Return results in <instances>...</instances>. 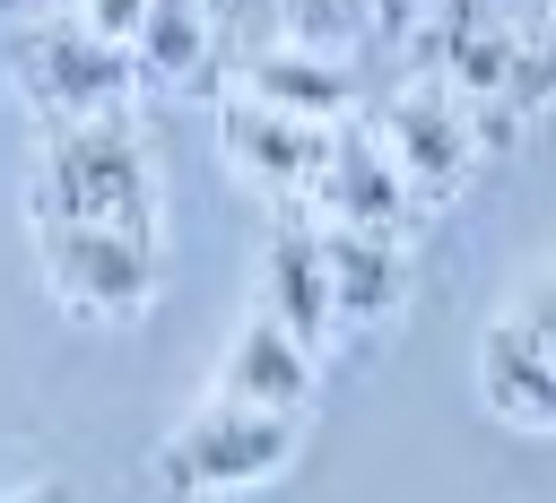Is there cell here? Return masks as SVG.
<instances>
[{
	"label": "cell",
	"mask_w": 556,
	"mask_h": 503,
	"mask_svg": "<svg viewBox=\"0 0 556 503\" xmlns=\"http://www.w3.org/2000/svg\"><path fill=\"white\" fill-rule=\"evenodd\" d=\"M208 69H226L208 9L200 0H148L139 26H130V78H139V95H191Z\"/></svg>",
	"instance_id": "13"
},
{
	"label": "cell",
	"mask_w": 556,
	"mask_h": 503,
	"mask_svg": "<svg viewBox=\"0 0 556 503\" xmlns=\"http://www.w3.org/2000/svg\"><path fill=\"white\" fill-rule=\"evenodd\" d=\"M35 217L122 225V234L165 243V165H156V139L130 121V104L122 113H96V121L43 130L35 182H26V225Z\"/></svg>",
	"instance_id": "1"
},
{
	"label": "cell",
	"mask_w": 556,
	"mask_h": 503,
	"mask_svg": "<svg viewBox=\"0 0 556 503\" xmlns=\"http://www.w3.org/2000/svg\"><path fill=\"white\" fill-rule=\"evenodd\" d=\"M504 312H513V321H521L539 347H556V260H547L539 278H521V295H513Z\"/></svg>",
	"instance_id": "17"
},
{
	"label": "cell",
	"mask_w": 556,
	"mask_h": 503,
	"mask_svg": "<svg viewBox=\"0 0 556 503\" xmlns=\"http://www.w3.org/2000/svg\"><path fill=\"white\" fill-rule=\"evenodd\" d=\"M226 95H252V104H278V113H304V121H348L356 113V61L295 43V35H269V43L226 61Z\"/></svg>",
	"instance_id": "8"
},
{
	"label": "cell",
	"mask_w": 556,
	"mask_h": 503,
	"mask_svg": "<svg viewBox=\"0 0 556 503\" xmlns=\"http://www.w3.org/2000/svg\"><path fill=\"white\" fill-rule=\"evenodd\" d=\"M321 260H330L339 338H382L417 295V243L408 234H330L321 225Z\"/></svg>",
	"instance_id": "9"
},
{
	"label": "cell",
	"mask_w": 556,
	"mask_h": 503,
	"mask_svg": "<svg viewBox=\"0 0 556 503\" xmlns=\"http://www.w3.org/2000/svg\"><path fill=\"white\" fill-rule=\"evenodd\" d=\"M365 130H374V147L400 165V182L417 191V217L426 208H452L478 173H486V121H478V104L469 95H452L434 69H417V78H400L374 113H356Z\"/></svg>",
	"instance_id": "3"
},
{
	"label": "cell",
	"mask_w": 556,
	"mask_h": 503,
	"mask_svg": "<svg viewBox=\"0 0 556 503\" xmlns=\"http://www.w3.org/2000/svg\"><path fill=\"white\" fill-rule=\"evenodd\" d=\"M261 312L287 321L313 356L339 347V312H330V260H321V225H278L261 252Z\"/></svg>",
	"instance_id": "12"
},
{
	"label": "cell",
	"mask_w": 556,
	"mask_h": 503,
	"mask_svg": "<svg viewBox=\"0 0 556 503\" xmlns=\"http://www.w3.org/2000/svg\"><path fill=\"white\" fill-rule=\"evenodd\" d=\"M313 390H321V356H313L287 321H269V312L252 304V312H243V330H235V338H226V356H217V399L304 416V408H313Z\"/></svg>",
	"instance_id": "10"
},
{
	"label": "cell",
	"mask_w": 556,
	"mask_h": 503,
	"mask_svg": "<svg viewBox=\"0 0 556 503\" xmlns=\"http://www.w3.org/2000/svg\"><path fill=\"white\" fill-rule=\"evenodd\" d=\"M200 9H208V26H217V52H226V61L278 35V0H200Z\"/></svg>",
	"instance_id": "16"
},
{
	"label": "cell",
	"mask_w": 556,
	"mask_h": 503,
	"mask_svg": "<svg viewBox=\"0 0 556 503\" xmlns=\"http://www.w3.org/2000/svg\"><path fill=\"white\" fill-rule=\"evenodd\" d=\"M278 35L356 61V43H374V0H278Z\"/></svg>",
	"instance_id": "14"
},
{
	"label": "cell",
	"mask_w": 556,
	"mask_h": 503,
	"mask_svg": "<svg viewBox=\"0 0 556 503\" xmlns=\"http://www.w3.org/2000/svg\"><path fill=\"white\" fill-rule=\"evenodd\" d=\"M9 87H17V104H26L43 130H61V121H96V113H122V104L139 95V78H130V43L78 26L70 9L26 17V26L9 35Z\"/></svg>",
	"instance_id": "5"
},
{
	"label": "cell",
	"mask_w": 556,
	"mask_h": 503,
	"mask_svg": "<svg viewBox=\"0 0 556 503\" xmlns=\"http://www.w3.org/2000/svg\"><path fill=\"white\" fill-rule=\"evenodd\" d=\"M478 399L513 434H556V347H539L513 312L478 330Z\"/></svg>",
	"instance_id": "11"
},
{
	"label": "cell",
	"mask_w": 556,
	"mask_h": 503,
	"mask_svg": "<svg viewBox=\"0 0 556 503\" xmlns=\"http://www.w3.org/2000/svg\"><path fill=\"white\" fill-rule=\"evenodd\" d=\"M295 208L313 225H330V234H408L417 225V191L400 182V165L374 147V130L356 113L330 130V147H321V165H313Z\"/></svg>",
	"instance_id": "6"
},
{
	"label": "cell",
	"mask_w": 556,
	"mask_h": 503,
	"mask_svg": "<svg viewBox=\"0 0 556 503\" xmlns=\"http://www.w3.org/2000/svg\"><path fill=\"white\" fill-rule=\"evenodd\" d=\"M304 451V416H278V408H243V399H200L148 460V477L174 494V503H235V494H261L295 468Z\"/></svg>",
	"instance_id": "2"
},
{
	"label": "cell",
	"mask_w": 556,
	"mask_h": 503,
	"mask_svg": "<svg viewBox=\"0 0 556 503\" xmlns=\"http://www.w3.org/2000/svg\"><path fill=\"white\" fill-rule=\"evenodd\" d=\"M339 121H304V113H278V104H252V95H217V156L235 182H252L261 199L295 208L321 147H330Z\"/></svg>",
	"instance_id": "7"
},
{
	"label": "cell",
	"mask_w": 556,
	"mask_h": 503,
	"mask_svg": "<svg viewBox=\"0 0 556 503\" xmlns=\"http://www.w3.org/2000/svg\"><path fill=\"white\" fill-rule=\"evenodd\" d=\"M556 104V0L539 9L530 43H521V78H513V113H547Z\"/></svg>",
	"instance_id": "15"
},
{
	"label": "cell",
	"mask_w": 556,
	"mask_h": 503,
	"mask_svg": "<svg viewBox=\"0 0 556 503\" xmlns=\"http://www.w3.org/2000/svg\"><path fill=\"white\" fill-rule=\"evenodd\" d=\"M0 503H78V494H70L61 477H26V486H9Z\"/></svg>",
	"instance_id": "18"
},
{
	"label": "cell",
	"mask_w": 556,
	"mask_h": 503,
	"mask_svg": "<svg viewBox=\"0 0 556 503\" xmlns=\"http://www.w3.org/2000/svg\"><path fill=\"white\" fill-rule=\"evenodd\" d=\"M35 269L52 286V304L87 330H130L156 312L165 295V269H156V243L148 234H122V225H70V217H35Z\"/></svg>",
	"instance_id": "4"
}]
</instances>
